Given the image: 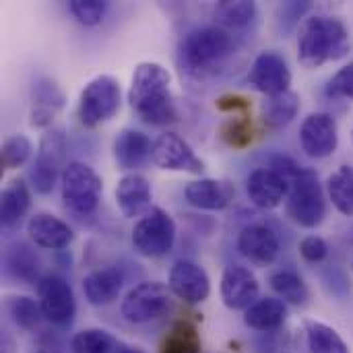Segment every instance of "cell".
I'll use <instances>...</instances> for the list:
<instances>
[{"instance_id":"obj_1","label":"cell","mask_w":353,"mask_h":353,"mask_svg":"<svg viewBox=\"0 0 353 353\" xmlns=\"http://www.w3.org/2000/svg\"><path fill=\"white\" fill-rule=\"evenodd\" d=\"M130 108L141 120L153 126H163L176 120V105L172 95V74L159 62H141L128 89Z\"/></svg>"},{"instance_id":"obj_2","label":"cell","mask_w":353,"mask_h":353,"mask_svg":"<svg viewBox=\"0 0 353 353\" xmlns=\"http://www.w3.org/2000/svg\"><path fill=\"white\" fill-rule=\"evenodd\" d=\"M350 54V29L337 17L312 14L298 31V60L304 68H321Z\"/></svg>"},{"instance_id":"obj_3","label":"cell","mask_w":353,"mask_h":353,"mask_svg":"<svg viewBox=\"0 0 353 353\" xmlns=\"http://www.w3.org/2000/svg\"><path fill=\"white\" fill-rule=\"evenodd\" d=\"M232 35L223 27L209 25L188 31L180 41L178 54L182 68H186L190 74L203 77L221 66L223 60L232 54Z\"/></svg>"},{"instance_id":"obj_4","label":"cell","mask_w":353,"mask_h":353,"mask_svg":"<svg viewBox=\"0 0 353 353\" xmlns=\"http://www.w3.org/2000/svg\"><path fill=\"white\" fill-rule=\"evenodd\" d=\"M285 211L294 223L306 230L319 228L327 217L325 190L319 174L310 168H302L288 184Z\"/></svg>"},{"instance_id":"obj_5","label":"cell","mask_w":353,"mask_h":353,"mask_svg":"<svg viewBox=\"0 0 353 353\" xmlns=\"http://www.w3.org/2000/svg\"><path fill=\"white\" fill-rule=\"evenodd\" d=\"M60 178H62V201L66 209L81 217L93 215L103 190V182L97 176V172L85 161H70L66 163Z\"/></svg>"},{"instance_id":"obj_6","label":"cell","mask_w":353,"mask_h":353,"mask_svg":"<svg viewBox=\"0 0 353 353\" xmlns=\"http://www.w3.org/2000/svg\"><path fill=\"white\" fill-rule=\"evenodd\" d=\"M120 101H122V89L118 79L110 77V74H99L95 79H91L79 97V120L83 126H99L101 122H108L110 118H114L120 110Z\"/></svg>"},{"instance_id":"obj_7","label":"cell","mask_w":353,"mask_h":353,"mask_svg":"<svg viewBox=\"0 0 353 353\" xmlns=\"http://www.w3.org/2000/svg\"><path fill=\"white\" fill-rule=\"evenodd\" d=\"M176 242V223L172 215L159 207L145 213L132 230V246L147 259L165 256Z\"/></svg>"},{"instance_id":"obj_8","label":"cell","mask_w":353,"mask_h":353,"mask_svg":"<svg viewBox=\"0 0 353 353\" xmlns=\"http://www.w3.org/2000/svg\"><path fill=\"white\" fill-rule=\"evenodd\" d=\"M64 157H66V137L62 128H50L41 141L31 165L29 178L31 186L37 194H50L56 186V178L60 170L64 172Z\"/></svg>"},{"instance_id":"obj_9","label":"cell","mask_w":353,"mask_h":353,"mask_svg":"<svg viewBox=\"0 0 353 353\" xmlns=\"http://www.w3.org/2000/svg\"><path fill=\"white\" fill-rule=\"evenodd\" d=\"M172 306V290L159 281H143L134 285L122 300V316L128 323L143 325L163 316Z\"/></svg>"},{"instance_id":"obj_10","label":"cell","mask_w":353,"mask_h":353,"mask_svg":"<svg viewBox=\"0 0 353 353\" xmlns=\"http://www.w3.org/2000/svg\"><path fill=\"white\" fill-rule=\"evenodd\" d=\"M37 302L43 319L60 329L70 327L77 314V300L72 288L60 275H46L37 281Z\"/></svg>"},{"instance_id":"obj_11","label":"cell","mask_w":353,"mask_h":353,"mask_svg":"<svg viewBox=\"0 0 353 353\" xmlns=\"http://www.w3.org/2000/svg\"><path fill=\"white\" fill-rule=\"evenodd\" d=\"M300 145L314 159L331 157L339 145L337 120L327 112H314L300 126Z\"/></svg>"},{"instance_id":"obj_12","label":"cell","mask_w":353,"mask_h":353,"mask_svg":"<svg viewBox=\"0 0 353 353\" xmlns=\"http://www.w3.org/2000/svg\"><path fill=\"white\" fill-rule=\"evenodd\" d=\"M151 161L168 172H190V174H203L205 165L196 157L194 149L176 132H163L153 143Z\"/></svg>"},{"instance_id":"obj_13","label":"cell","mask_w":353,"mask_h":353,"mask_svg":"<svg viewBox=\"0 0 353 353\" xmlns=\"http://www.w3.org/2000/svg\"><path fill=\"white\" fill-rule=\"evenodd\" d=\"M248 83L265 93L267 97L271 95H279V93H285L290 91V85H292V70L285 62V58L273 50H267V52H261L252 66H250V72H248Z\"/></svg>"},{"instance_id":"obj_14","label":"cell","mask_w":353,"mask_h":353,"mask_svg":"<svg viewBox=\"0 0 353 353\" xmlns=\"http://www.w3.org/2000/svg\"><path fill=\"white\" fill-rule=\"evenodd\" d=\"M168 288L176 298L184 300L186 304H201L211 294V281L207 271L186 259H180L172 265Z\"/></svg>"},{"instance_id":"obj_15","label":"cell","mask_w":353,"mask_h":353,"mask_svg":"<svg viewBox=\"0 0 353 353\" xmlns=\"http://www.w3.org/2000/svg\"><path fill=\"white\" fill-rule=\"evenodd\" d=\"M259 298V281L248 267L232 265L221 275V300L230 310H248Z\"/></svg>"},{"instance_id":"obj_16","label":"cell","mask_w":353,"mask_h":353,"mask_svg":"<svg viewBox=\"0 0 353 353\" xmlns=\"http://www.w3.org/2000/svg\"><path fill=\"white\" fill-rule=\"evenodd\" d=\"M153 201V190H151V182L139 174V172H130L126 176H122L118 180L116 186V203L120 213L126 219H134V217H143L145 213H149Z\"/></svg>"},{"instance_id":"obj_17","label":"cell","mask_w":353,"mask_h":353,"mask_svg":"<svg viewBox=\"0 0 353 353\" xmlns=\"http://www.w3.org/2000/svg\"><path fill=\"white\" fill-rule=\"evenodd\" d=\"M279 238L267 225H248L238 236L240 254L252 265L267 267L279 256Z\"/></svg>"},{"instance_id":"obj_18","label":"cell","mask_w":353,"mask_h":353,"mask_svg":"<svg viewBox=\"0 0 353 353\" xmlns=\"http://www.w3.org/2000/svg\"><path fill=\"white\" fill-rule=\"evenodd\" d=\"M64 108V93L52 79H37L31 89L29 124L35 128L52 126L56 114Z\"/></svg>"},{"instance_id":"obj_19","label":"cell","mask_w":353,"mask_h":353,"mask_svg":"<svg viewBox=\"0 0 353 353\" xmlns=\"http://www.w3.org/2000/svg\"><path fill=\"white\" fill-rule=\"evenodd\" d=\"M246 192L259 209H277L288 196V182L271 168H259L248 176Z\"/></svg>"},{"instance_id":"obj_20","label":"cell","mask_w":353,"mask_h":353,"mask_svg":"<svg viewBox=\"0 0 353 353\" xmlns=\"http://www.w3.org/2000/svg\"><path fill=\"white\" fill-rule=\"evenodd\" d=\"M27 234L35 246L46 250H62L74 240V232L70 230V225L50 213L33 215L27 221Z\"/></svg>"},{"instance_id":"obj_21","label":"cell","mask_w":353,"mask_h":353,"mask_svg":"<svg viewBox=\"0 0 353 353\" xmlns=\"http://www.w3.org/2000/svg\"><path fill=\"white\" fill-rule=\"evenodd\" d=\"M153 153V143L149 137L134 128H122L114 139V159L124 172L141 168Z\"/></svg>"},{"instance_id":"obj_22","label":"cell","mask_w":353,"mask_h":353,"mask_svg":"<svg viewBox=\"0 0 353 353\" xmlns=\"http://www.w3.org/2000/svg\"><path fill=\"white\" fill-rule=\"evenodd\" d=\"M186 201L203 211H221L230 205L232 188L225 182L213 180V178H201L192 180L184 188Z\"/></svg>"},{"instance_id":"obj_23","label":"cell","mask_w":353,"mask_h":353,"mask_svg":"<svg viewBox=\"0 0 353 353\" xmlns=\"http://www.w3.org/2000/svg\"><path fill=\"white\" fill-rule=\"evenodd\" d=\"M122 283H124V279L118 269H114V267L97 269V271H91L83 279V294L89 304L108 306L120 296Z\"/></svg>"},{"instance_id":"obj_24","label":"cell","mask_w":353,"mask_h":353,"mask_svg":"<svg viewBox=\"0 0 353 353\" xmlns=\"http://www.w3.org/2000/svg\"><path fill=\"white\" fill-rule=\"evenodd\" d=\"M29 205H31L29 186L25 184L23 178H12L4 186L2 196H0V223H2V228L4 230L14 228L25 217V213L29 211Z\"/></svg>"},{"instance_id":"obj_25","label":"cell","mask_w":353,"mask_h":353,"mask_svg":"<svg viewBox=\"0 0 353 353\" xmlns=\"http://www.w3.org/2000/svg\"><path fill=\"white\" fill-rule=\"evenodd\" d=\"M285 321H288V306L283 300L277 298H265L254 302L244 316V323L261 333L277 331L279 327H283Z\"/></svg>"},{"instance_id":"obj_26","label":"cell","mask_w":353,"mask_h":353,"mask_svg":"<svg viewBox=\"0 0 353 353\" xmlns=\"http://www.w3.org/2000/svg\"><path fill=\"white\" fill-rule=\"evenodd\" d=\"M300 112V95L294 91H285L279 95H271L261 105V118L267 128L279 130L288 126Z\"/></svg>"},{"instance_id":"obj_27","label":"cell","mask_w":353,"mask_h":353,"mask_svg":"<svg viewBox=\"0 0 353 353\" xmlns=\"http://www.w3.org/2000/svg\"><path fill=\"white\" fill-rule=\"evenodd\" d=\"M327 194L335 209L347 217L353 215V168L339 165L327 180Z\"/></svg>"},{"instance_id":"obj_28","label":"cell","mask_w":353,"mask_h":353,"mask_svg":"<svg viewBox=\"0 0 353 353\" xmlns=\"http://www.w3.org/2000/svg\"><path fill=\"white\" fill-rule=\"evenodd\" d=\"M271 290L283 300L290 302L294 306H304L310 298V292L304 283V279L296 273V271H277L269 277Z\"/></svg>"},{"instance_id":"obj_29","label":"cell","mask_w":353,"mask_h":353,"mask_svg":"<svg viewBox=\"0 0 353 353\" xmlns=\"http://www.w3.org/2000/svg\"><path fill=\"white\" fill-rule=\"evenodd\" d=\"M306 339H308V350L312 353H350V347L341 339V335L319 321H308L306 323Z\"/></svg>"},{"instance_id":"obj_30","label":"cell","mask_w":353,"mask_h":353,"mask_svg":"<svg viewBox=\"0 0 353 353\" xmlns=\"http://www.w3.org/2000/svg\"><path fill=\"white\" fill-rule=\"evenodd\" d=\"M6 269L12 277L33 283L39 281L37 279V271H39V261L33 254V250L27 244H14L12 248H8L6 252Z\"/></svg>"},{"instance_id":"obj_31","label":"cell","mask_w":353,"mask_h":353,"mask_svg":"<svg viewBox=\"0 0 353 353\" xmlns=\"http://www.w3.org/2000/svg\"><path fill=\"white\" fill-rule=\"evenodd\" d=\"M6 312H8L10 321L23 331H33L43 316L39 302H35L29 296H8Z\"/></svg>"},{"instance_id":"obj_32","label":"cell","mask_w":353,"mask_h":353,"mask_svg":"<svg viewBox=\"0 0 353 353\" xmlns=\"http://www.w3.org/2000/svg\"><path fill=\"white\" fill-rule=\"evenodd\" d=\"M215 17L221 25L232 29H242L250 25L256 17V4L250 0H223L215 8Z\"/></svg>"},{"instance_id":"obj_33","label":"cell","mask_w":353,"mask_h":353,"mask_svg":"<svg viewBox=\"0 0 353 353\" xmlns=\"http://www.w3.org/2000/svg\"><path fill=\"white\" fill-rule=\"evenodd\" d=\"M159 353H201V339L196 335V329L180 323L168 333Z\"/></svg>"},{"instance_id":"obj_34","label":"cell","mask_w":353,"mask_h":353,"mask_svg":"<svg viewBox=\"0 0 353 353\" xmlns=\"http://www.w3.org/2000/svg\"><path fill=\"white\" fill-rule=\"evenodd\" d=\"M33 145L25 134H12L2 143V151H0V165L4 170H17L21 165H25L31 157Z\"/></svg>"},{"instance_id":"obj_35","label":"cell","mask_w":353,"mask_h":353,"mask_svg":"<svg viewBox=\"0 0 353 353\" xmlns=\"http://www.w3.org/2000/svg\"><path fill=\"white\" fill-rule=\"evenodd\" d=\"M112 347H114L112 335L101 329H85L70 339L72 353H110Z\"/></svg>"},{"instance_id":"obj_36","label":"cell","mask_w":353,"mask_h":353,"mask_svg":"<svg viewBox=\"0 0 353 353\" xmlns=\"http://www.w3.org/2000/svg\"><path fill=\"white\" fill-rule=\"evenodd\" d=\"M68 10L81 25L91 27V25L101 23L103 14L108 10V2H103V0H70Z\"/></svg>"},{"instance_id":"obj_37","label":"cell","mask_w":353,"mask_h":353,"mask_svg":"<svg viewBox=\"0 0 353 353\" xmlns=\"http://www.w3.org/2000/svg\"><path fill=\"white\" fill-rule=\"evenodd\" d=\"M223 137L232 147H246L252 141V124L246 120V116L232 118L223 126Z\"/></svg>"},{"instance_id":"obj_38","label":"cell","mask_w":353,"mask_h":353,"mask_svg":"<svg viewBox=\"0 0 353 353\" xmlns=\"http://www.w3.org/2000/svg\"><path fill=\"white\" fill-rule=\"evenodd\" d=\"M329 97H347L353 99V62L337 70V74L327 85Z\"/></svg>"},{"instance_id":"obj_39","label":"cell","mask_w":353,"mask_h":353,"mask_svg":"<svg viewBox=\"0 0 353 353\" xmlns=\"http://www.w3.org/2000/svg\"><path fill=\"white\" fill-rule=\"evenodd\" d=\"M300 254L306 263H323L329 254V246L321 236H306L300 242Z\"/></svg>"},{"instance_id":"obj_40","label":"cell","mask_w":353,"mask_h":353,"mask_svg":"<svg viewBox=\"0 0 353 353\" xmlns=\"http://www.w3.org/2000/svg\"><path fill=\"white\" fill-rule=\"evenodd\" d=\"M118 353H145V352H141V350H137V347H124V350H120Z\"/></svg>"},{"instance_id":"obj_41","label":"cell","mask_w":353,"mask_h":353,"mask_svg":"<svg viewBox=\"0 0 353 353\" xmlns=\"http://www.w3.org/2000/svg\"><path fill=\"white\" fill-rule=\"evenodd\" d=\"M35 353H48V352H35Z\"/></svg>"},{"instance_id":"obj_42","label":"cell","mask_w":353,"mask_h":353,"mask_svg":"<svg viewBox=\"0 0 353 353\" xmlns=\"http://www.w3.org/2000/svg\"><path fill=\"white\" fill-rule=\"evenodd\" d=\"M352 139H353V130H352Z\"/></svg>"},{"instance_id":"obj_43","label":"cell","mask_w":353,"mask_h":353,"mask_svg":"<svg viewBox=\"0 0 353 353\" xmlns=\"http://www.w3.org/2000/svg\"><path fill=\"white\" fill-rule=\"evenodd\" d=\"M352 269H353V263H352Z\"/></svg>"}]
</instances>
